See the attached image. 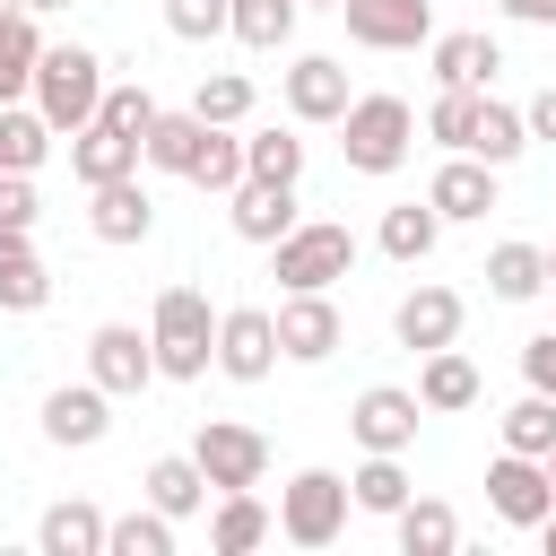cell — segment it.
Returning a JSON list of instances; mask_svg holds the SVG:
<instances>
[{
    "label": "cell",
    "mask_w": 556,
    "mask_h": 556,
    "mask_svg": "<svg viewBox=\"0 0 556 556\" xmlns=\"http://www.w3.org/2000/svg\"><path fill=\"white\" fill-rule=\"evenodd\" d=\"M504 17H521V26H556V0H495Z\"/></svg>",
    "instance_id": "cell-46"
},
{
    "label": "cell",
    "mask_w": 556,
    "mask_h": 556,
    "mask_svg": "<svg viewBox=\"0 0 556 556\" xmlns=\"http://www.w3.org/2000/svg\"><path fill=\"white\" fill-rule=\"evenodd\" d=\"M408 495H417V486H408L400 452H365V469L348 478V504H356V513H382V521H391V513H400Z\"/></svg>",
    "instance_id": "cell-30"
},
{
    "label": "cell",
    "mask_w": 556,
    "mask_h": 556,
    "mask_svg": "<svg viewBox=\"0 0 556 556\" xmlns=\"http://www.w3.org/2000/svg\"><path fill=\"white\" fill-rule=\"evenodd\" d=\"M148 226H156V200H148L139 174L87 191V235H96V243H148Z\"/></svg>",
    "instance_id": "cell-14"
},
{
    "label": "cell",
    "mask_w": 556,
    "mask_h": 556,
    "mask_svg": "<svg viewBox=\"0 0 556 556\" xmlns=\"http://www.w3.org/2000/svg\"><path fill=\"white\" fill-rule=\"evenodd\" d=\"M191 182H200V191H235V182H243V139H235V130H208V156H200Z\"/></svg>",
    "instance_id": "cell-41"
},
{
    "label": "cell",
    "mask_w": 556,
    "mask_h": 556,
    "mask_svg": "<svg viewBox=\"0 0 556 556\" xmlns=\"http://www.w3.org/2000/svg\"><path fill=\"white\" fill-rule=\"evenodd\" d=\"M217 374H226V382H269V374H278V321H269L261 304L217 313Z\"/></svg>",
    "instance_id": "cell-9"
},
{
    "label": "cell",
    "mask_w": 556,
    "mask_h": 556,
    "mask_svg": "<svg viewBox=\"0 0 556 556\" xmlns=\"http://www.w3.org/2000/svg\"><path fill=\"white\" fill-rule=\"evenodd\" d=\"M521 122H530V139H556V87H539V96L521 104Z\"/></svg>",
    "instance_id": "cell-45"
},
{
    "label": "cell",
    "mask_w": 556,
    "mask_h": 556,
    "mask_svg": "<svg viewBox=\"0 0 556 556\" xmlns=\"http://www.w3.org/2000/svg\"><path fill=\"white\" fill-rule=\"evenodd\" d=\"M191 113H200V122H217V130H235V122L252 113V78H243V70H200Z\"/></svg>",
    "instance_id": "cell-35"
},
{
    "label": "cell",
    "mask_w": 556,
    "mask_h": 556,
    "mask_svg": "<svg viewBox=\"0 0 556 556\" xmlns=\"http://www.w3.org/2000/svg\"><path fill=\"white\" fill-rule=\"evenodd\" d=\"M35 547H43V556H104V513L70 495V504H52V513L35 521Z\"/></svg>",
    "instance_id": "cell-26"
},
{
    "label": "cell",
    "mask_w": 556,
    "mask_h": 556,
    "mask_svg": "<svg viewBox=\"0 0 556 556\" xmlns=\"http://www.w3.org/2000/svg\"><path fill=\"white\" fill-rule=\"evenodd\" d=\"M226 217H235L243 243H278V235L295 226V182H252V174H243V182L226 191Z\"/></svg>",
    "instance_id": "cell-19"
},
{
    "label": "cell",
    "mask_w": 556,
    "mask_h": 556,
    "mask_svg": "<svg viewBox=\"0 0 556 556\" xmlns=\"http://www.w3.org/2000/svg\"><path fill=\"white\" fill-rule=\"evenodd\" d=\"M434 235H443V217H434L426 200L382 208V252H391V261H426V252H434Z\"/></svg>",
    "instance_id": "cell-36"
},
{
    "label": "cell",
    "mask_w": 556,
    "mask_h": 556,
    "mask_svg": "<svg viewBox=\"0 0 556 556\" xmlns=\"http://www.w3.org/2000/svg\"><path fill=\"white\" fill-rule=\"evenodd\" d=\"M96 122H113V130H130V139H148V122H156V96L130 78V87H104V104H96Z\"/></svg>",
    "instance_id": "cell-39"
},
{
    "label": "cell",
    "mask_w": 556,
    "mask_h": 556,
    "mask_svg": "<svg viewBox=\"0 0 556 556\" xmlns=\"http://www.w3.org/2000/svg\"><path fill=\"white\" fill-rule=\"evenodd\" d=\"M495 70H504V43H495V35H469V26H460V35H434V78H443V87H478V96H486Z\"/></svg>",
    "instance_id": "cell-24"
},
{
    "label": "cell",
    "mask_w": 556,
    "mask_h": 556,
    "mask_svg": "<svg viewBox=\"0 0 556 556\" xmlns=\"http://www.w3.org/2000/svg\"><path fill=\"white\" fill-rule=\"evenodd\" d=\"M52 156V122L26 104H0V174H35Z\"/></svg>",
    "instance_id": "cell-33"
},
{
    "label": "cell",
    "mask_w": 556,
    "mask_h": 556,
    "mask_svg": "<svg viewBox=\"0 0 556 556\" xmlns=\"http://www.w3.org/2000/svg\"><path fill=\"white\" fill-rule=\"evenodd\" d=\"M113 434V391L87 374V382H61L52 400H43V443H61V452H87V443H104Z\"/></svg>",
    "instance_id": "cell-12"
},
{
    "label": "cell",
    "mask_w": 556,
    "mask_h": 556,
    "mask_svg": "<svg viewBox=\"0 0 556 556\" xmlns=\"http://www.w3.org/2000/svg\"><path fill=\"white\" fill-rule=\"evenodd\" d=\"M348 96H356V87H348V70H339L330 52H304V61L287 70V113H295V122H339Z\"/></svg>",
    "instance_id": "cell-18"
},
{
    "label": "cell",
    "mask_w": 556,
    "mask_h": 556,
    "mask_svg": "<svg viewBox=\"0 0 556 556\" xmlns=\"http://www.w3.org/2000/svg\"><path fill=\"white\" fill-rule=\"evenodd\" d=\"M70 174L96 191V182H122V174H139V139L130 130H113V122H87V130H70Z\"/></svg>",
    "instance_id": "cell-20"
},
{
    "label": "cell",
    "mask_w": 556,
    "mask_h": 556,
    "mask_svg": "<svg viewBox=\"0 0 556 556\" xmlns=\"http://www.w3.org/2000/svg\"><path fill=\"white\" fill-rule=\"evenodd\" d=\"M469 113H478V87H443V96L426 104V130H434V139L460 156V139H469Z\"/></svg>",
    "instance_id": "cell-40"
},
{
    "label": "cell",
    "mask_w": 556,
    "mask_h": 556,
    "mask_svg": "<svg viewBox=\"0 0 556 556\" xmlns=\"http://www.w3.org/2000/svg\"><path fill=\"white\" fill-rule=\"evenodd\" d=\"M208 130H217V122H200L191 104H182V113H156V122H148V139H139V165H156V174H182V182H191V174H200V156H208Z\"/></svg>",
    "instance_id": "cell-17"
},
{
    "label": "cell",
    "mask_w": 556,
    "mask_h": 556,
    "mask_svg": "<svg viewBox=\"0 0 556 556\" xmlns=\"http://www.w3.org/2000/svg\"><path fill=\"white\" fill-rule=\"evenodd\" d=\"M191 460H200V478H208L217 495H235V486H261V478H269V434H252V426H235V417H200Z\"/></svg>",
    "instance_id": "cell-6"
},
{
    "label": "cell",
    "mask_w": 556,
    "mask_h": 556,
    "mask_svg": "<svg viewBox=\"0 0 556 556\" xmlns=\"http://www.w3.org/2000/svg\"><path fill=\"white\" fill-rule=\"evenodd\" d=\"M295 9H339V0H295Z\"/></svg>",
    "instance_id": "cell-51"
},
{
    "label": "cell",
    "mask_w": 556,
    "mask_h": 556,
    "mask_svg": "<svg viewBox=\"0 0 556 556\" xmlns=\"http://www.w3.org/2000/svg\"><path fill=\"white\" fill-rule=\"evenodd\" d=\"M243 174H252V182H304V139H295V130L243 139Z\"/></svg>",
    "instance_id": "cell-38"
},
{
    "label": "cell",
    "mask_w": 556,
    "mask_h": 556,
    "mask_svg": "<svg viewBox=\"0 0 556 556\" xmlns=\"http://www.w3.org/2000/svg\"><path fill=\"white\" fill-rule=\"evenodd\" d=\"M521 148H530V122H521L513 104L478 96V113H469V139H460V156H478V165H495V174H504V165H513Z\"/></svg>",
    "instance_id": "cell-21"
},
{
    "label": "cell",
    "mask_w": 556,
    "mask_h": 556,
    "mask_svg": "<svg viewBox=\"0 0 556 556\" xmlns=\"http://www.w3.org/2000/svg\"><path fill=\"white\" fill-rule=\"evenodd\" d=\"M539 539H547V556H556V504H547V521H539Z\"/></svg>",
    "instance_id": "cell-47"
},
{
    "label": "cell",
    "mask_w": 556,
    "mask_h": 556,
    "mask_svg": "<svg viewBox=\"0 0 556 556\" xmlns=\"http://www.w3.org/2000/svg\"><path fill=\"white\" fill-rule=\"evenodd\" d=\"M278 521H269V504L252 495V486H235V495H217V521H208V547L217 556H252L261 539H269Z\"/></svg>",
    "instance_id": "cell-27"
},
{
    "label": "cell",
    "mask_w": 556,
    "mask_h": 556,
    "mask_svg": "<svg viewBox=\"0 0 556 556\" xmlns=\"http://www.w3.org/2000/svg\"><path fill=\"white\" fill-rule=\"evenodd\" d=\"M87 374H96L113 400L148 391V382H156V348H148V330H130V321H96V330H87Z\"/></svg>",
    "instance_id": "cell-10"
},
{
    "label": "cell",
    "mask_w": 556,
    "mask_h": 556,
    "mask_svg": "<svg viewBox=\"0 0 556 556\" xmlns=\"http://www.w3.org/2000/svg\"><path fill=\"white\" fill-rule=\"evenodd\" d=\"M356 269V235L339 226V217H295L278 243H269V278L287 287V295H304V287H339Z\"/></svg>",
    "instance_id": "cell-4"
},
{
    "label": "cell",
    "mask_w": 556,
    "mask_h": 556,
    "mask_svg": "<svg viewBox=\"0 0 556 556\" xmlns=\"http://www.w3.org/2000/svg\"><path fill=\"white\" fill-rule=\"evenodd\" d=\"M339 17H348V43H365V52L434 43V0H339Z\"/></svg>",
    "instance_id": "cell-7"
},
{
    "label": "cell",
    "mask_w": 556,
    "mask_h": 556,
    "mask_svg": "<svg viewBox=\"0 0 556 556\" xmlns=\"http://www.w3.org/2000/svg\"><path fill=\"white\" fill-rule=\"evenodd\" d=\"M26 9H70V0H26Z\"/></svg>",
    "instance_id": "cell-48"
},
{
    "label": "cell",
    "mask_w": 556,
    "mask_h": 556,
    "mask_svg": "<svg viewBox=\"0 0 556 556\" xmlns=\"http://www.w3.org/2000/svg\"><path fill=\"white\" fill-rule=\"evenodd\" d=\"M17 9H26V0H0V17H17Z\"/></svg>",
    "instance_id": "cell-50"
},
{
    "label": "cell",
    "mask_w": 556,
    "mask_h": 556,
    "mask_svg": "<svg viewBox=\"0 0 556 556\" xmlns=\"http://www.w3.org/2000/svg\"><path fill=\"white\" fill-rule=\"evenodd\" d=\"M426 208H434L443 226L486 217V208H495V165H478V156H443V165H434V182H426Z\"/></svg>",
    "instance_id": "cell-16"
},
{
    "label": "cell",
    "mask_w": 556,
    "mask_h": 556,
    "mask_svg": "<svg viewBox=\"0 0 556 556\" xmlns=\"http://www.w3.org/2000/svg\"><path fill=\"white\" fill-rule=\"evenodd\" d=\"M43 295H52V278L26 243V226H0V313H43Z\"/></svg>",
    "instance_id": "cell-23"
},
{
    "label": "cell",
    "mask_w": 556,
    "mask_h": 556,
    "mask_svg": "<svg viewBox=\"0 0 556 556\" xmlns=\"http://www.w3.org/2000/svg\"><path fill=\"white\" fill-rule=\"evenodd\" d=\"M547 287H556V243H547Z\"/></svg>",
    "instance_id": "cell-49"
},
{
    "label": "cell",
    "mask_w": 556,
    "mask_h": 556,
    "mask_svg": "<svg viewBox=\"0 0 556 556\" xmlns=\"http://www.w3.org/2000/svg\"><path fill=\"white\" fill-rule=\"evenodd\" d=\"M165 26L182 43H208V35H226V0H165Z\"/></svg>",
    "instance_id": "cell-42"
},
{
    "label": "cell",
    "mask_w": 556,
    "mask_h": 556,
    "mask_svg": "<svg viewBox=\"0 0 556 556\" xmlns=\"http://www.w3.org/2000/svg\"><path fill=\"white\" fill-rule=\"evenodd\" d=\"M148 348H156V374L165 382H200L217 365V313L200 287H165L156 313H148Z\"/></svg>",
    "instance_id": "cell-1"
},
{
    "label": "cell",
    "mask_w": 556,
    "mask_h": 556,
    "mask_svg": "<svg viewBox=\"0 0 556 556\" xmlns=\"http://www.w3.org/2000/svg\"><path fill=\"white\" fill-rule=\"evenodd\" d=\"M486 504H495V521L539 530V521H547V504H556L547 460H530V452H495V460H486Z\"/></svg>",
    "instance_id": "cell-11"
},
{
    "label": "cell",
    "mask_w": 556,
    "mask_h": 556,
    "mask_svg": "<svg viewBox=\"0 0 556 556\" xmlns=\"http://www.w3.org/2000/svg\"><path fill=\"white\" fill-rule=\"evenodd\" d=\"M269 321H278V356H287V365H321V356H339V339H348V321H339L330 287H304V295H287Z\"/></svg>",
    "instance_id": "cell-8"
},
{
    "label": "cell",
    "mask_w": 556,
    "mask_h": 556,
    "mask_svg": "<svg viewBox=\"0 0 556 556\" xmlns=\"http://www.w3.org/2000/svg\"><path fill=\"white\" fill-rule=\"evenodd\" d=\"M226 35L243 52H278L295 35V0H226Z\"/></svg>",
    "instance_id": "cell-31"
},
{
    "label": "cell",
    "mask_w": 556,
    "mask_h": 556,
    "mask_svg": "<svg viewBox=\"0 0 556 556\" xmlns=\"http://www.w3.org/2000/svg\"><path fill=\"white\" fill-rule=\"evenodd\" d=\"M0 226L35 235V174H0Z\"/></svg>",
    "instance_id": "cell-44"
},
{
    "label": "cell",
    "mask_w": 556,
    "mask_h": 556,
    "mask_svg": "<svg viewBox=\"0 0 556 556\" xmlns=\"http://www.w3.org/2000/svg\"><path fill=\"white\" fill-rule=\"evenodd\" d=\"M547 486H556V452H547Z\"/></svg>",
    "instance_id": "cell-52"
},
{
    "label": "cell",
    "mask_w": 556,
    "mask_h": 556,
    "mask_svg": "<svg viewBox=\"0 0 556 556\" xmlns=\"http://www.w3.org/2000/svg\"><path fill=\"white\" fill-rule=\"evenodd\" d=\"M26 96H35V113L52 122V139H61V130H87L96 104H104V61H96L87 43H43Z\"/></svg>",
    "instance_id": "cell-2"
},
{
    "label": "cell",
    "mask_w": 556,
    "mask_h": 556,
    "mask_svg": "<svg viewBox=\"0 0 556 556\" xmlns=\"http://www.w3.org/2000/svg\"><path fill=\"white\" fill-rule=\"evenodd\" d=\"M547 287V243H495L486 252V295L495 304H530Z\"/></svg>",
    "instance_id": "cell-25"
},
{
    "label": "cell",
    "mask_w": 556,
    "mask_h": 556,
    "mask_svg": "<svg viewBox=\"0 0 556 556\" xmlns=\"http://www.w3.org/2000/svg\"><path fill=\"white\" fill-rule=\"evenodd\" d=\"M339 530H348V478H339V469H295L287 495H278V539L330 547Z\"/></svg>",
    "instance_id": "cell-5"
},
{
    "label": "cell",
    "mask_w": 556,
    "mask_h": 556,
    "mask_svg": "<svg viewBox=\"0 0 556 556\" xmlns=\"http://www.w3.org/2000/svg\"><path fill=\"white\" fill-rule=\"evenodd\" d=\"M504 452H530V460L556 452V400H547V391H521V400L504 408Z\"/></svg>",
    "instance_id": "cell-34"
},
{
    "label": "cell",
    "mask_w": 556,
    "mask_h": 556,
    "mask_svg": "<svg viewBox=\"0 0 556 556\" xmlns=\"http://www.w3.org/2000/svg\"><path fill=\"white\" fill-rule=\"evenodd\" d=\"M148 504H156V513H174V521H182V513H200V504H208V478H200V460H191V452H165V460H148Z\"/></svg>",
    "instance_id": "cell-29"
},
{
    "label": "cell",
    "mask_w": 556,
    "mask_h": 556,
    "mask_svg": "<svg viewBox=\"0 0 556 556\" xmlns=\"http://www.w3.org/2000/svg\"><path fill=\"white\" fill-rule=\"evenodd\" d=\"M339 148H348V174H400L408 148H417V113H408V96H348V113H339Z\"/></svg>",
    "instance_id": "cell-3"
},
{
    "label": "cell",
    "mask_w": 556,
    "mask_h": 556,
    "mask_svg": "<svg viewBox=\"0 0 556 556\" xmlns=\"http://www.w3.org/2000/svg\"><path fill=\"white\" fill-rule=\"evenodd\" d=\"M391 530H400V556H452V547H460V513H452L443 495H408V504L391 513Z\"/></svg>",
    "instance_id": "cell-22"
},
{
    "label": "cell",
    "mask_w": 556,
    "mask_h": 556,
    "mask_svg": "<svg viewBox=\"0 0 556 556\" xmlns=\"http://www.w3.org/2000/svg\"><path fill=\"white\" fill-rule=\"evenodd\" d=\"M521 382L556 400V330H539V339H521Z\"/></svg>",
    "instance_id": "cell-43"
},
{
    "label": "cell",
    "mask_w": 556,
    "mask_h": 556,
    "mask_svg": "<svg viewBox=\"0 0 556 556\" xmlns=\"http://www.w3.org/2000/svg\"><path fill=\"white\" fill-rule=\"evenodd\" d=\"M417 400L443 408V417H452V408H478V365H469L460 348H434L426 374H417Z\"/></svg>",
    "instance_id": "cell-28"
},
{
    "label": "cell",
    "mask_w": 556,
    "mask_h": 556,
    "mask_svg": "<svg viewBox=\"0 0 556 556\" xmlns=\"http://www.w3.org/2000/svg\"><path fill=\"white\" fill-rule=\"evenodd\" d=\"M35 61H43V35H35V9L0 17V104H17L35 87Z\"/></svg>",
    "instance_id": "cell-32"
},
{
    "label": "cell",
    "mask_w": 556,
    "mask_h": 556,
    "mask_svg": "<svg viewBox=\"0 0 556 556\" xmlns=\"http://www.w3.org/2000/svg\"><path fill=\"white\" fill-rule=\"evenodd\" d=\"M417 417H426V400H417V391H400V382H374V391H356V408H348V434H356L365 452H408V443H417Z\"/></svg>",
    "instance_id": "cell-13"
},
{
    "label": "cell",
    "mask_w": 556,
    "mask_h": 556,
    "mask_svg": "<svg viewBox=\"0 0 556 556\" xmlns=\"http://www.w3.org/2000/svg\"><path fill=\"white\" fill-rule=\"evenodd\" d=\"M104 556H174V513H122L104 521Z\"/></svg>",
    "instance_id": "cell-37"
},
{
    "label": "cell",
    "mask_w": 556,
    "mask_h": 556,
    "mask_svg": "<svg viewBox=\"0 0 556 556\" xmlns=\"http://www.w3.org/2000/svg\"><path fill=\"white\" fill-rule=\"evenodd\" d=\"M460 313H469V304H460L452 287H408V295H400V313H391V339H400V348H417V356H434V348H452V339H460Z\"/></svg>",
    "instance_id": "cell-15"
}]
</instances>
